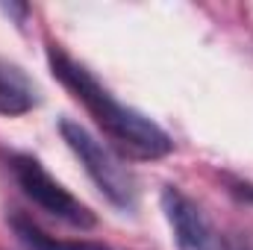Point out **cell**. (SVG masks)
<instances>
[{"label": "cell", "instance_id": "7", "mask_svg": "<svg viewBox=\"0 0 253 250\" xmlns=\"http://www.w3.org/2000/svg\"><path fill=\"white\" fill-rule=\"evenodd\" d=\"M230 191H233L239 200L253 203V183H245V180H230Z\"/></svg>", "mask_w": 253, "mask_h": 250}, {"label": "cell", "instance_id": "1", "mask_svg": "<svg viewBox=\"0 0 253 250\" xmlns=\"http://www.w3.org/2000/svg\"><path fill=\"white\" fill-rule=\"evenodd\" d=\"M47 65L53 77L74 94V100H80L88 109V115L121 153L132 159H162L174 150V141L162 126L150 121L144 112L115 100L109 88L100 85V80L77 59H71L59 44H47Z\"/></svg>", "mask_w": 253, "mask_h": 250}, {"label": "cell", "instance_id": "4", "mask_svg": "<svg viewBox=\"0 0 253 250\" xmlns=\"http://www.w3.org/2000/svg\"><path fill=\"white\" fill-rule=\"evenodd\" d=\"M162 212L174 230L180 250H227L203 209L177 186L162 188Z\"/></svg>", "mask_w": 253, "mask_h": 250}, {"label": "cell", "instance_id": "5", "mask_svg": "<svg viewBox=\"0 0 253 250\" xmlns=\"http://www.w3.org/2000/svg\"><path fill=\"white\" fill-rule=\"evenodd\" d=\"M36 103V85L27 80V74L15 65L0 62V115H24Z\"/></svg>", "mask_w": 253, "mask_h": 250}, {"label": "cell", "instance_id": "2", "mask_svg": "<svg viewBox=\"0 0 253 250\" xmlns=\"http://www.w3.org/2000/svg\"><path fill=\"white\" fill-rule=\"evenodd\" d=\"M59 132H62L65 144L83 162L85 174L94 180V186L106 194V200L115 203L124 212H132L135 203H138V188H135L132 171L126 168L103 141H97L83 124H77L71 118H62L59 121Z\"/></svg>", "mask_w": 253, "mask_h": 250}, {"label": "cell", "instance_id": "8", "mask_svg": "<svg viewBox=\"0 0 253 250\" xmlns=\"http://www.w3.org/2000/svg\"><path fill=\"white\" fill-rule=\"evenodd\" d=\"M0 9H3L6 15H12L18 24H21V21H24V15L30 12V6H27V3H0Z\"/></svg>", "mask_w": 253, "mask_h": 250}, {"label": "cell", "instance_id": "3", "mask_svg": "<svg viewBox=\"0 0 253 250\" xmlns=\"http://www.w3.org/2000/svg\"><path fill=\"white\" fill-rule=\"evenodd\" d=\"M9 171H12L18 188L39 209H44L47 215L59 218L65 224L77 227V230H91L97 224L94 212L83 200H77L56 177H50L47 168L36 156H30V153H9Z\"/></svg>", "mask_w": 253, "mask_h": 250}, {"label": "cell", "instance_id": "6", "mask_svg": "<svg viewBox=\"0 0 253 250\" xmlns=\"http://www.w3.org/2000/svg\"><path fill=\"white\" fill-rule=\"evenodd\" d=\"M9 224H12L18 242L27 250H109L106 245H97V242H65V239H56V236L44 233L39 224H33L24 215H12Z\"/></svg>", "mask_w": 253, "mask_h": 250}]
</instances>
